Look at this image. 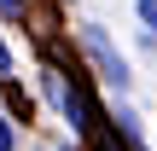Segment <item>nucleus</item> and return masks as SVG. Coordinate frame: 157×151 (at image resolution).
<instances>
[{
	"label": "nucleus",
	"mask_w": 157,
	"mask_h": 151,
	"mask_svg": "<svg viewBox=\"0 0 157 151\" xmlns=\"http://www.w3.org/2000/svg\"><path fill=\"white\" fill-rule=\"evenodd\" d=\"M134 17H140L146 41H157V0H134Z\"/></svg>",
	"instance_id": "nucleus-4"
},
{
	"label": "nucleus",
	"mask_w": 157,
	"mask_h": 151,
	"mask_svg": "<svg viewBox=\"0 0 157 151\" xmlns=\"http://www.w3.org/2000/svg\"><path fill=\"white\" fill-rule=\"evenodd\" d=\"M0 81H12V47L0 41Z\"/></svg>",
	"instance_id": "nucleus-8"
},
{
	"label": "nucleus",
	"mask_w": 157,
	"mask_h": 151,
	"mask_svg": "<svg viewBox=\"0 0 157 151\" xmlns=\"http://www.w3.org/2000/svg\"><path fill=\"white\" fill-rule=\"evenodd\" d=\"M23 6L29 0H0V17H23Z\"/></svg>",
	"instance_id": "nucleus-7"
},
{
	"label": "nucleus",
	"mask_w": 157,
	"mask_h": 151,
	"mask_svg": "<svg viewBox=\"0 0 157 151\" xmlns=\"http://www.w3.org/2000/svg\"><path fill=\"white\" fill-rule=\"evenodd\" d=\"M6 105H12V116H23V122H29V111H35V105H29V93H23L17 81H6Z\"/></svg>",
	"instance_id": "nucleus-5"
},
{
	"label": "nucleus",
	"mask_w": 157,
	"mask_h": 151,
	"mask_svg": "<svg viewBox=\"0 0 157 151\" xmlns=\"http://www.w3.org/2000/svg\"><path fill=\"white\" fill-rule=\"evenodd\" d=\"M64 122H70V134H93V105H87V87L82 81H70V93H64V111H58Z\"/></svg>",
	"instance_id": "nucleus-2"
},
{
	"label": "nucleus",
	"mask_w": 157,
	"mask_h": 151,
	"mask_svg": "<svg viewBox=\"0 0 157 151\" xmlns=\"http://www.w3.org/2000/svg\"><path fill=\"white\" fill-rule=\"evenodd\" d=\"M64 151H70V145H64Z\"/></svg>",
	"instance_id": "nucleus-9"
},
{
	"label": "nucleus",
	"mask_w": 157,
	"mask_h": 151,
	"mask_svg": "<svg viewBox=\"0 0 157 151\" xmlns=\"http://www.w3.org/2000/svg\"><path fill=\"white\" fill-rule=\"evenodd\" d=\"M82 47H87V58L99 64V76H105V81H111L117 93H122V87L134 81V76H128V58H122V52L111 47V35H105L99 23H87V29H82Z\"/></svg>",
	"instance_id": "nucleus-1"
},
{
	"label": "nucleus",
	"mask_w": 157,
	"mask_h": 151,
	"mask_svg": "<svg viewBox=\"0 0 157 151\" xmlns=\"http://www.w3.org/2000/svg\"><path fill=\"white\" fill-rule=\"evenodd\" d=\"M0 151H17V128H12L6 111H0Z\"/></svg>",
	"instance_id": "nucleus-6"
},
{
	"label": "nucleus",
	"mask_w": 157,
	"mask_h": 151,
	"mask_svg": "<svg viewBox=\"0 0 157 151\" xmlns=\"http://www.w3.org/2000/svg\"><path fill=\"white\" fill-rule=\"evenodd\" d=\"M117 122H122V140H128V145L146 151V134H140V122H134V111H128V105H117Z\"/></svg>",
	"instance_id": "nucleus-3"
}]
</instances>
